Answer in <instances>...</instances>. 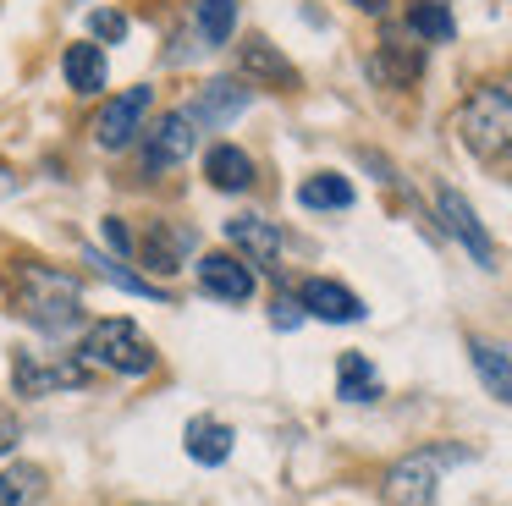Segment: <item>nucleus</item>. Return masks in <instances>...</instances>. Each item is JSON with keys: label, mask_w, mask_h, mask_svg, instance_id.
I'll return each mask as SVG.
<instances>
[{"label": "nucleus", "mask_w": 512, "mask_h": 506, "mask_svg": "<svg viewBox=\"0 0 512 506\" xmlns=\"http://www.w3.org/2000/svg\"><path fill=\"white\" fill-rule=\"evenodd\" d=\"M12 303L45 336H67L83 325V281L72 270H56V264H23L12 281Z\"/></svg>", "instance_id": "nucleus-1"}, {"label": "nucleus", "mask_w": 512, "mask_h": 506, "mask_svg": "<svg viewBox=\"0 0 512 506\" xmlns=\"http://www.w3.org/2000/svg\"><path fill=\"white\" fill-rule=\"evenodd\" d=\"M457 132H463V149L479 160H496L512 149V83H485L463 99L457 110Z\"/></svg>", "instance_id": "nucleus-2"}, {"label": "nucleus", "mask_w": 512, "mask_h": 506, "mask_svg": "<svg viewBox=\"0 0 512 506\" xmlns=\"http://www.w3.org/2000/svg\"><path fill=\"white\" fill-rule=\"evenodd\" d=\"M83 363H100L122 380H144L160 369V352L149 347V336L133 319H94L89 336H83Z\"/></svg>", "instance_id": "nucleus-3"}, {"label": "nucleus", "mask_w": 512, "mask_h": 506, "mask_svg": "<svg viewBox=\"0 0 512 506\" xmlns=\"http://www.w3.org/2000/svg\"><path fill=\"white\" fill-rule=\"evenodd\" d=\"M441 462H463L452 446H424L391 462L386 473V506H435V484H441Z\"/></svg>", "instance_id": "nucleus-4"}, {"label": "nucleus", "mask_w": 512, "mask_h": 506, "mask_svg": "<svg viewBox=\"0 0 512 506\" xmlns=\"http://www.w3.org/2000/svg\"><path fill=\"white\" fill-rule=\"evenodd\" d=\"M23 396H56V391H83L89 385V363L67 358V352H17L12 369Z\"/></svg>", "instance_id": "nucleus-5"}, {"label": "nucleus", "mask_w": 512, "mask_h": 506, "mask_svg": "<svg viewBox=\"0 0 512 506\" xmlns=\"http://www.w3.org/2000/svg\"><path fill=\"white\" fill-rule=\"evenodd\" d=\"M188 149H193V116H188V110H171V116H160L149 132H138L144 176H166V171H177V165L188 160Z\"/></svg>", "instance_id": "nucleus-6"}, {"label": "nucleus", "mask_w": 512, "mask_h": 506, "mask_svg": "<svg viewBox=\"0 0 512 506\" xmlns=\"http://www.w3.org/2000/svg\"><path fill=\"white\" fill-rule=\"evenodd\" d=\"M149 88H127V94L105 99V110L94 116V143L100 149H127V143H138V132H144V116H149Z\"/></svg>", "instance_id": "nucleus-7"}, {"label": "nucleus", "mask_w": 512, "mask_h": 506, "mask_svg": "<svg viewBox=\"0 0 512 506\" xmlns=\"http://www.w3.org/2000/svg\"><path fill=\"white\" fill-rule=\"evenodd\" d=\"M193 275H199V286L210 297H221V303H248V297H254V264H248L243 253H199V259H193Z\"/></svg>", "instance_id": "nucleus-8"}, {"label": "nucleus", "mask_w": 512, "mask_h": 506, "mask_svg": "<svg viewBox=\"0 0 512 506\" xmlns=\"http://www.w3.org/2000/svg\"><path fill=\"white\" fill-rule=\"evenodd\" d=\"M248 99H254V94H248L237 77H215V83H199V88H193L188 116H193V127L221 132V127H232V121L248 110Z\"/></svg>", "instance_id": "nucleus-9"}, {"label": "nucleus", "mask_w": 512, "mask_h": 506, "mask_svg": "<svg viewBox=\"0 0 512 506\" xmlns=\"http://www.w3.org/2000/svg\"><path fill=\"white\" fill-rule=\"evenodd\" d=\"M435 209H441V226L452 231V237L463 242L468 253H474L479 270H496V248H490V237H485V226H479V215L468 209V198L457 193V187H441V193H435Z\"/></svg>", "instance_id": "nucleus-10"}, {"label": "nucleus", "mask_w": 512, "mask_h": 506, "mask_svg": "<svg viewBox=\"0 0 512 506\" xmlns=\"http://www.w3.org/2000/svg\"><path fill=\"white\" fill-rule=\"evenodd\" d=\"M298 303H303V314L325 319V325H353V319H364L358 292H347L342 281H331V275H309V281L298 286Z\"/></svg>", "instance_id": "nucleus-11"}, {"label": "nucleus", "mask_w": 512, "mask_h": 506, "mask_svg": "<svg viewBox=\"0 0 512 506\" xmlns=\"http://www.w3.org/2000/svg\"><path fill=\"white\" fill-rule=\"evenodd\" d=\"M226 242H232L248 264H259V270H281V231H276V220L232 215L226 220Z\"/></svg>", "instance_id": "nucleus-12"}, {"label": "nucleus", "mask_w": 512, "mask_h": 506, "mask_svg": "<svg viewBox=\"0 0 512 506\" xmlns=\"http://www.w3.org/2000/svg\"><path fill=\"white\" fill-rule=\"evenodd\" d=\"M188 253H193V231H188V226H171V220H149V226H144V242L133 248V259H144L155 275H177Z\"/></svg>", "instance_id": "nucleus-13"}, {"label": "nucleus", "mask_w": 512, "mask_h": 506, "mask_svg": "<svg viewBox=\"0 0 512 506\" xmlns=\"http://www.w3.org/2000/svg\"><path fill=\"white\" fill-rule=\"evenodd\" d=\"M243 77H254L259 88H276V94H298V66L276 50L270 39H248L243 44Z\"/></svg>", "instance_id": "nucleus-14"}, {"label": "nucleus", "mask_w": 512, "mask_h": 506, "mask_svg": "<svg viewBox=\"0 0 512 506\" xmlns=\"http://www.w3.org/2000/svg\"><path fill=\"white\" fill-rule=\"evenodd\" d=\"M204 182H210L215 193H248V187H254V160H248V149L215 143V149L204 154Z\"/></svg>", "instance_id": "nucleus-15"}, {"label": "nucleus", "mask_w": 512, "mask_h": 506, "mask_svg": "<svg viewBox=\"0 0 512 506\" xmlns=\"http://www.w3.org/2000/svg\"><path fill=\"white\" fill-rule=\"evenodd\" d=\"M232 424L226 418H210V413H199L188 429H182V446H188V457L193 462H204V468H221L226 457H232Z\"/></svg>", "instance_id": "nucleus-16"}, {"label": "nucleus", "mask_w": 512, "mask_h": 506, "mask_svg": "<svg viewBox=\"0 0 512 506\" xmlns=\"http://www.w3.org/2000/svg\"><path fill=\"white\" fill-rule=\"evenodd\" d=\"M61 72H67V88H72V94H83V99L100 94L105 77H111V72H105V50H100L94 39L67 44V55H61Z\"/></svg>", "instance_id": "nucleus-17"}, {"label": "nucleus", "mask_w": 512, "mask_h": 506, "mask_svg": "<svg viewBox=\"0 0 512 506\" xmlns=\"http://www.w3.org/2000/svg\"><path fill=\"white\" fill-rule=\"evenodd\" d=\"M468 358H474V374L485 380L490 396L512 407V347H496V341H468Z\"/></svg>", "instance_id": "nucleus-18"}, {"label": "nucleus", "mask_w": 512, "mask_h": 506, "mask_svg": "<svg viewBox=\"0 0 512 506\" xmlns=\"http://www.w3.org/2000/svg\"><path fill=\"white\" fill-rule=\"evenodd\" d=\"M336 396L342 402H380V374L364 352H342V363H336Z\"/></svg>", "instance_id": "nucleus-19"}, {"label": "nucleus", "mask_w": 512, "mask_h": 506, "mask_svg": "<svg viewBox=\"0 0 512 506\" xmlns=\"http://www.w3.org/2000/svg\"><path fill=\"white\" fill-rule=\"evenodd\" d=\"M408 28L419 33L424 44H446L457 33V22H452V6H446V0H413V6H408Z\"/></svg>", "instance_id": "nucleus-20"}, {"label": "nucleus", "mask_w": 512, "mask_h": 506, "mask_svg": "<svg viewBox=\"0 0 512 506\" xmlns=\"http://www.w3.org/2000/svg\"><path fill=\"white\" fill-rule=\"evenodd\" d=\"M298 204L303 209H347L353 204V182L336 176V171H320V176H309V182L298 187Z\"/></svg>", "instance_id": "nucleus-21"}, {"label": "nucleus", "mask_w": 512, "mask_h": 506, "mask_svg": "<svg viewBox=\"0 0 512 506\" xmlns=\"http://www.w3.org/2000/svg\"><path fill=\"white\" fill-rule=\"evenodd\" d=\"M39 490H45V473L39 468H6L0 473V506H34L39 501Z\"/></svg>", "instance_id": "nucleus-22"}, {"label": "nucleus", "mask_w": 512, "mask_h": 506, "mask_svg": "<svg viewBox=\"0 0 512 506\" xmlns=\"http://www.w3.org/2000/svg\"><path fill=\"white\" fill-rule=\"evenodd\" d=\"M83 259H89V264H94V270H100L111 286H122V292H133V297H166L155 281H144L138 270H122V264H116V259H105L100 248H83Z\"/></svg>", "instance_id": "nucleus-23"}, {"label": "nucleus", "mask_w": 512, "mask_h": 506, "mask_svg": "<svg viewBox=\"0 0 512 506\" xmlns=\"http://www.w3.org/2000/svg\"><path fill=\"white\" fill-rule=\"evenodd\" d=\"M237 28V0H199V39L226 44Z\"/></svg>", "instance_id": "nucleus-24"}, {"label": "nucleus", "mask_w": 512, "mask_h": 506, "mask_svg": "<svg viewBox=\"0 0 512 506\" xmlns=\"http://www.w3.org/2000/svg\"><path fill=\"white\" fill-rule=\"evenodd\" d=\"M89 39L122 44L127 39V17H122V11H89Z\"/></svg>", "instance_id": "nucleus-25"}, {"label": "nucleus", "mask_w": 512, "mask_h": 506, "mask_svg": "<svg viewBox=\"0 0 512 506\" xmlns=\"http://www.w3.org/2000/svg\"><path fill=\"white\" fill-rule=\"evenodd\" d=\"M270 319H276V330H298V325H303L298 292H276V303H270Z\"/></svg>", "instance_id": "nucleus-26"}, {"label": "nucleus", "mask_w": 512, "mask_h": 506, "mask_svg": "<svg viewBox=\"0 0 512 506\" xmlns=\"http://www.w3.org/2000/svg\"><path fill=\"white\" fill-rule=\"evenodd\" d=\"M105 242H111V248L122 253V259H133V248H138V242H133V231H127L116 215H105Z\"/></svg>", "instance_id": "nucleus-27"}, {"label": "nucleus", "mask_w": 512, "mask_h": 506, "mask_svg": "<svg viewBox=\"0 0 512 506\" xmlns=\"http://www.w3.org/2000/svg\"><path fill=\"white\" fill-rule=\"evenodd\" d=\"M17 435H23V429H17V413L12 407H0V451H12Z\"/></svg>", "instance_id": "nucleus-28"}, {"label": "nucleus", "mask_w": 512, "mask_h": 506, "mask_svg": "<svg viewBox=\"0 0 512 506\" xmlns=\"http://www.w3.org/2000/svg\"><path fill=\"white\" fill-rule=\"evenodd\" d=\"M12 193H17V171L0 160V198H12Z\"/></svg>", "instance_id": "nucleus-29"}]
</instances>
